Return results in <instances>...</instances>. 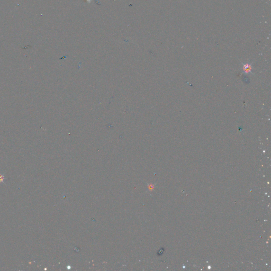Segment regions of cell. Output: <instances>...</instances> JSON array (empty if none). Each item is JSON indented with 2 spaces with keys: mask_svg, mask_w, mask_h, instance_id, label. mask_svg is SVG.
<instances>
[{
  "mask_svg": "<svg viewBox=\"0 0 271 271\" xmlns=\"http://www.w3.org/2000/svg\"><path fill=\"white\" fill-rule=\"evenodd\" d=\"M244 70L245 72V73H251V68L250 66H246L245 65L244 68Z\"/></svg>",
  "mask_w": 271,
  "mask_h": 271,
  "instance_id": "1",
  "label": "cell"
},
{
  "mask_svg": "<svg viewBox=\"0 0 271 271\" xmlns=\"http://www.w3.org/2000/svg\"><path fill=\"white\" fill-rule=\"evenodd\" d=\"M4 179H5V178H4V176L1 175V174H0V183H1V182H2V183H4Z\"/></svg>",
  "mask_w": 271,
  "mask_h": 271,
  "instance_id": "2",
  "label": "cell"
}]
</instances>
